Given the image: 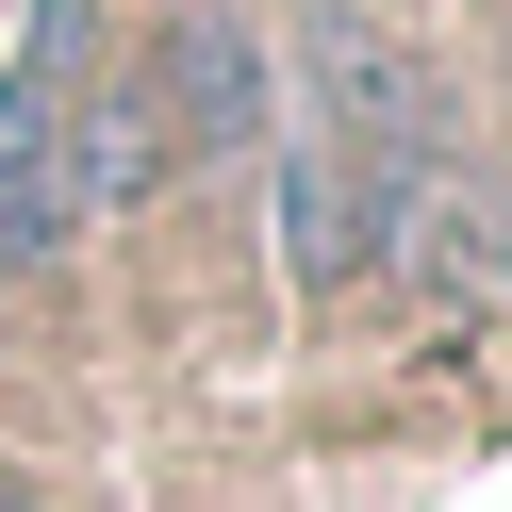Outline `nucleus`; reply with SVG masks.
<instances>
[{
	"instance_id": "obj_4",
	"label": "nucleus",
	"mask_w": 512,
	"mask_h": 512,
	"mask_svg": "<svg viewBox=\"0 0 512 512\" xmlns=\"http://www.w3.org/2000/svg\"><path fill=\"white\" fill-rule=\"evenodd\" d=\"M413 248H430L446 298H512V215H496V199H430V215H413Z\"/></svg>"
},
{
	"instance_id": "obj_2",
	"label": "nucleus",
	"mask_w": 512,
	"mask_h": 512,
	"mask_svg": "<svg viewBox=\"0 0 512 512\" xmlns=\"http://www.w3.org/2000/svg\"><path fill=\"white\" fill-rule=\"evenodd\" d=\"M166 149H149V100L100 83V17L83 0H34L17 17V67H0V281H34L83 215L149 199Z\"/></svg>"
},
{
	"instance_id": "obj_1",
	"label": "nucleus",
	"mask_w": 512,
	"mask_h": 512,
	"mask_svg": "<svg viewBox=\"0 0 512 512\" xmlns=\"http://www.w3.org/2000/svg\"><path fill=\"white\" fill-rule=\"evenodd\" d=\"M430 83L380 67L364 34L314 50V116L281 133V281L298 298H364L413 265V215H430Z\"/></svg>"
},
{
	"instance_id": "obj_3",
	"label": "nucleus",
	"mask_w": 512,
	"mask_h": 512,
	"mask_svg": "<svg viewBox=\"0 0 512 512\" xmlns=\"http://www.w3.org/2000/svg\"><path fill=\"white\" fill-rule=\"evenodd\" d=\"M133 100H149V149H166V166H248L265 116H281V100H265V50H248L232 17H182V34L149 50Z\"/></svg>"
}]
</instances>
